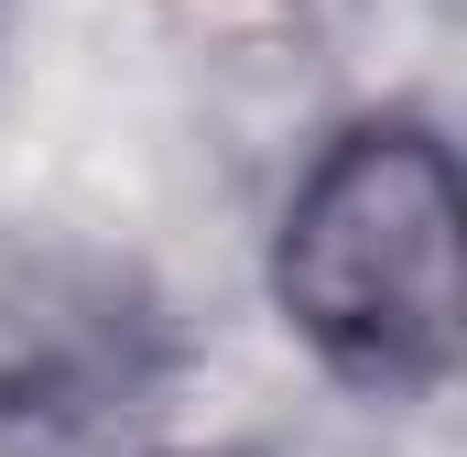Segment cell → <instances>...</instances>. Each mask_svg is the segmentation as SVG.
<instances>
[{"label":"cell","mask_w":467,"mask_h":457,"mask_svg":"<svg viewBox=\"0 0 467 457\" xmlns=\"http://www.w3.org/2000/svg\"><path fill=\"white\" fill-rule=\"evenodd\" d=\"M457 239H467L457 153L424 120H358L305 164L283 207L272 294L327 370H348L369 392H435L457 370L467 327Z\"/></svg>","instance_id":"6da1fadb"}]
</instances>
